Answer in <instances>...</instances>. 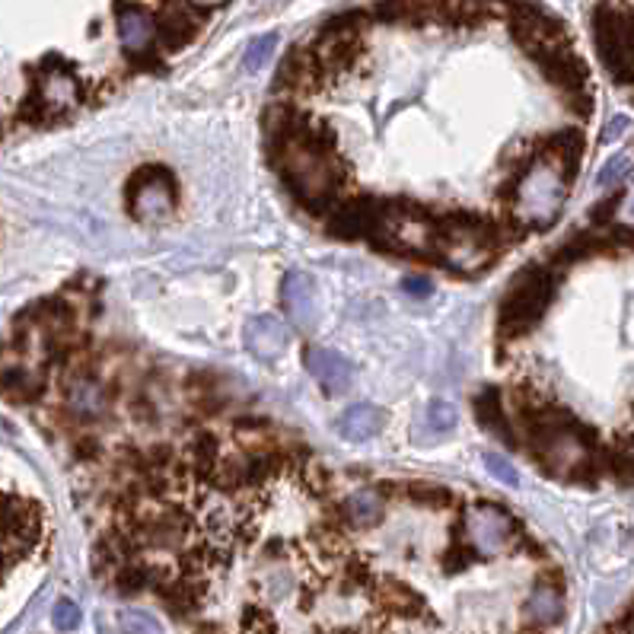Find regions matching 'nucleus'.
Segmentation results:
<instances>
[{
    "label": "nucleus",
    "instance_id": "obj_1",
    "mask_svg": "<svg viewBox=\"0 0 634 634\" xmlns=\"http://www.w3.org/2000/svg\"><path fill=\"white\" fill-rule=\"evenodd\" d=\"M561 281V274L552 271L545 262L526 265L517 271V278L510 281L507 294L501 300L498 313V338L501 341H517L526 332H533L542 322L548 303L555 297V287Z\"/></svg>",
    "mask_w": 634,
    "mask_h": 634
},
{
    "label": "nucleus",
    "instance_id": "obj_2",
    "mask_svg": "<svg viewBox=\"0 0 634 634\" xmlns=\"http://www.w3.org/2000/svg\"><path fill=\"white\" fill-rule=\"evenodd\" d=\"M437 236H440V227H437L434 208L408 201V198H386L380 227L373 230L370 246L380 252L427 255V259H434Z\"/></svg>",
    "mask_w": 634,
    "mask_h": 634
},
{
    "label": "nucleus",
    "instance_id": "obj_3",
    "mask_svg": "<svg viewBox=\"0 0 634 634\" xmlns=\"http://www.w3.org/2000/svg\"><path fill=\"white\" fill-rule=\"evenodd\" d=\"M564 176L552 163H536L529 173L517 182V195H513L510 214L520 220L526 230H545L552 227V220L561 211L564 201Z\"/></svg>",
    "mask_w": 634,
    "mask_h": 634
},
{
    "label": "nucleus",
    "instance_id": "obj_4",
    "mask_svg": "<svg viewBox=\"0 0 634 634\" xmlns=\"http://www.w3.org/2000/svg\"><path fill=\"white\" fill-rule=\"evenodd\" d=\"M179 201V182L160 163H147L128 179L125 185V204L134 220L141 224H163L176 211Z\"/></svg>",
    "mask_w": 634,
    "mask_h": 634
},
{
    "label": "nucleus",
    "instance_id": "obj_5",
    "mask_svg": "<svg viewBox=\"0 0 634 634\" xmlns=\"http://www.w3.org/2000/svg\"><path fill=\"white\" fill-rule=\"evenodd\" d=\"M459 526L478 558L501 555V552H507V545L513 539L523 536L520 520L513 517L510 510H504L501 504H475L466 517L459 520Z\"/></svg>",
    "mask_w": 634,
    "mask_h": 634
},
{
    "label": "nucleus",
    "instance_id": "obj_6",
    "mask_svg": "<svg viewBox=\"0 0 634 634\" xmlns=\"http://www.w3.org/2000/svg\"><path fill=\"white\" fill-rule=\"evenodd\" d=\"M42 507L32 504L20 494L4 498V548H7V568H13L16 558L29 555L42 542Z\"/></svg>",
    "mask_w": 634,
    "mask_h": 634
},
{
    "label": "nucleus",
    "instance_id": "obj_7",
    "mask_svg": "<svg viewBox=\"0 0 634 634\" xmlns=\"http://www.w3.org/2000/svg\"><path fill=\"white\" fill-rule=\"evenodd\" d=\"M383 204H386V198L357 192L341 201L338 208L325 217V230H329V236H335V239H370L373 230L380 227Z\"/></svg>",
    "mask_w": 634,
    "mask_h": 634
},
{
    "label": "nucleus",
    "instance_id": "obj_8",
    "mask_svg": "<svg viewBox=\"0 0 634 634\" xmlns=\"http://www.w3.org/2000/svg\"><path fill=\"white\" fill-rule=\"evenodd\" d=\"M281 306L287 319L297 325L303 335H310L319 322V297L316 281L306 271H287L281 281Z\"/></svg>",
    "mask_w": 634,
    "mask_h": 634
},
{
    "label": "nucleus",
    "instance_id": "obj_9",
    "mask_svg": "<svg viewBox=\"0 0 634 634\" xmlns=\"http://www.w3.org/2000/svg\"><path fill=\"white\" fill-rule=\"evenodd\" d=\"M64 389H67V408L80 421H96L112 405L109 389L102 386V380H96L93 370H67Z\"/></svg>",
    "mask_w": 634,
    "mask_h": 634
},
{
    "label": "nucleus",
    "instance_id": "obj_10",
    "mask_svg": "<svg viewBox=\"0 0 634 634\" xmlns=\"http://www.w3.org/2000/svg\"><path fill=\"white\" fill-rule=\"evenodd\" d=\"M243 338H246V351L252 357H259L262 364L278 361V357L290 345V332H287V325L278 316H255V319H249L246 329H243Z\"/></svg>",
    "mask_w": 634,
    "mask_h": 634
},
{
    "label": "nucleus",
    "instance_id": "obj_11",
    "mask_svg": "<svg viewBox=\"0 0 634 634\" xmlns=\"http://www.w3.org/2000/svg\"><path fill=\"white\" fill-rule=\"evenodd\" d=\"M475 418L478 424L485 427L488 434H494L501 443H507V447H520V434H517V424H513L507 418V399H504V392L501 389H482L475 396Z\"/></svg>",
    "mask_w": 634,
    "mask_h": 634
},
{
    "label": "nucleus",
    "instance_id": "obj_12",
    "mask_svg": "<svg viewBox=\"0 0 634 634\" xmlns=\"http://www.w3.org/2000/svg\"><path fill=\"white\" fill-rule=\"evenodd\" d=\"M373 599L380 603L383 612L396 615V619H424V615H427L424 596L415 593L408 584H402V580H396V577H380V580H376Z\"/></svg>",
    "mask_w": 634,
    "mask_h": 634
},
{
    "label": "nucleus",
    "instance_id": "obj_13",
    "mask_svg": "<svg viewBox=\"0 0 634 634\" xmlns=\"http://www.w3.org/2000/svg\"><path fill=\"white\" fill-rule=\"evenodd\" d=\"M303 361L325 392H345L351 386V364L335 348H306Z\"/></svg>",
    "mask_w": 634,
    "mask_h": 634
},
{
    "label": "nucleus",
    "instance_id": "obj_14",
    "mask_svg": "<svg viewBox=\"0 0 634 634\" xmlns=\"http://www.w3.org/2000/svg\"><path fill=\"white\" fill-rule=\"evenodd\" d=\"M32 93L42 99V106L48 109L51 118H55V112L77 109L80 99H83L80 83H77V77L71 71H67V67H55V71H48V77Z\"/></svg>",
    "mask_w": 634,
    "mask_h": 634
},
{
    "label": "nucleus",
    "instance_id": "obj_15",
    "mask_svg": "<svg viewBox=\"0 0 634 634\" xmlns=\"http://www.w3.org/2000/svg\"><path fill=\"white\" fill-rule=\"evenodd\" d=\"M561 612H564L561 574H542L536 580L533 593H529V599H526V619L536 628H545V625H555L561 619Z\"/></svg>",
    "mask_w": 634,
    "mask_h": 634
},
{
    "label": "nucleus",
    "instance_id": "obj_16",
    "mask_svg": "<svg viewBox=\"0 0 634 634\" xmlns=\"http://www.w3.org/2000/svg\"><path fill=\"white\" fill-rule=\"evenodd\" d=\"M338 513H341V520H345V526H354V529L376 526L383 517L380 488H361V491L348 494V498L338 504Z\"/></svg>",
    "mask_w": 634,
    "mask_h": 634
},
{
    "label": "nucleus",
    "instance_id": "obj_17",
    "mask_svg": "<svg viewBox=\"0 0 634 634\" xmlns=\"http://www.w3.org/2000/svg\"><path fill=\"white\" fill-rule=\"evenodd\" d=\"M380 427H383V411L376 405H370V402H357L338 418V434L345 440H351V443H361V440L376 437V434H380Z\"/></svg>",
    "mask_w": 634,
    "mask_h": 634
},
{
    "label": "nucleus",
    "instance_id": "obj_18",
    "mask_svg": "<svg viewBox=\"0 0 634 634\" xmlns=\"http://www.w3.org/2000/svg\"><path fill=\"white\" fill-rule=\"evenodd\" d=\"M118 39L128 51H144L153 39V20L137 7H118Z\"/></svg>",
    "mask_w": 634,
    "mask_h": 634
},
{
    "label": "nucleus",
    "instance_id": "obj_19",
    "mask_svg": "<svg viewBox=\"0 0 634 634\" xmlns=\"http://www.w3.org/2000/svg\"><path fill=\"white\" fill-rule=\"evenodd\" d=\"M4 389H7L10 402H23V405L36 402V399H42V392H45V376L23 367V364H7Z\"/></svg>",
    "mask_w": 634,
    "mask_h": 634
},
{
    "label": "nucleus",
    "instance_id": "obj_20",
    "mask_svg": "<svg viewBox=\"0 0 634 634\" xmlns=\"http://www.w3.org/2000/svg\"><path fill=\"white\" fill-rule=\"evenodd\" d=\"M399 494H405L408 501H415L421 507H431V510H443V507L459 504L450 488L431 485V482H399Z\"/></svg>",
    "mask_w": 634,
    "mask_h": 634
},
{
    "label": "nucleus",
    "instance_id": "obj_21",
    "mask_svg": "<svg viewBox=\"0 0 634 634\" xmlns=\"http://www.w3.org/2000/svg\"><path fill=\"white\" fill-rule=\"evenodd\" d=\"M112 587L122 593V596H137L150 590V574H147V564L144 561H131V564H122L118 568V574L112 577Z\"/></svg>",
    "mask_w": 634,
    "mask_h": 634
},
{
    "label": "nucleus",
    "instance_id": "obj_22",
    "mask_svg": "<svg viewBox=\"0 0 634 634\" xmlns=\"http://www.w3.org/2000/svg\"><path fill=\"white\" fill-rule=\"evenodd\" d=\"M239 628H243V634H274L278 622H274L271 609H265L262 603H249L243 615H239Z\"/></svg>",
    "mask_w": 634,
    "mask_h": 634
},
{
    "label": "nucleus",
    "instance_id": "obj_23",
    "mask_svg": "<svg viewBox=\"0 0 634 634\" xmlns=\"http://www.w3.org/2000/svg\"><path fill=\"white\" fill-rule=\"evenodd\" d=\"M424 421H427V427H431V434H450L456 427V408L443 399H434L424 411Z\"/></svg>",
    "mask_w": 634,
    "mask_h": 634
},
{
    "label": "nucleus",
    "instance_id": "obj_24",
    "mask_svg": "<svg viewBox=\"0 0 634 634\" xmlns=\"http://www.w3.org/2000/svg\"><path fill=\"white\" fill-rule=\"evenodd\" d=\"M274 51H278V36H262V39H252V45L246 48V58L243 67L246 71H262V67L274 58Z\"/></svg>",
    "mask_w": 634,
    "mask_h": 634
},
{
    "label": "nucleus",
    "instance_id": "obj_25",
    "mask_svg": "<svg viewBox=\"0 0 634 634\" xmlns=\"http://www.w3.org/2000/svg\"><path fill=\"white\" fill-rule=\"evenodd\" d=\"M118 625H122V634H163L160 622L153 615L141 612V609H128L118 615Z\"/></svg>",
    "mask_w": 634,
    "mask_h": 634
},
{
    "label": "nucleus",
    "instance_id": "obj_26",
    "mask_svg": "<svg viewBox=\"0 0 634 634\" xmlns=\"http://www.w3.org/2000/svg\"><path fill=\"white\" fill-rule=\"evenodd\" d=\"M83 619L80 606L74 603V599H58L55 609H51V622H55L58 631H74Z\"/></svg>",
    "mask_w": 634,
    "mask_h": 634
},
{
    "label": "nucleus",
    "instance_id": "obj_27",
    "mask_svg": "<svg viewBox=\"0 0 634 634\" xmlns=\"http://www.w3.org/2000/svg\"><path fill=\"white\" fill-rule=\"evenodd\" d=\"M485 469H488L491 478H498V482L507 485V488H517L520 485L517 469H513L510 462L504 456H498V453H485Z\"/></svg>",
    "mask_w": 634,
    "mask_h": 634
},
{
    "label": "nucleus",
    "instance_id": "obj_28",
    "mask_svg": "<svg viewBox=\"0 0 634 634\" xmlns=\"http://www.w3.org/2000/svg\"><path fill=\"white\" fill-rule=\"evenodd\" d=\"M631 169V157L628 153H619V157H612L603 169H599V176H596V185L599 188H609V185H619L625 179V173Z\"/></svg>",
    "mask_w": 634,
    "mask_h": 634
},
{
    "label": "nucleus",
    "instance_id": "obj_29",
    "mask_svg": "<svg viewBox=\"0 0 634 634\" xmlns=\"http://www.w3.org/2000/svg\"><path fill=\"white\" fill-rule=\"evenodd\" d=\"M262 580H268V596L284 599L290 590H294V574H290L287 568H268V574Z\"/></svg>",
    "mask_w": 634,
    "mask_h": 634
},
{
    "label": "nucleus",
    "instance_id": "obj_30",
    "mask_svg": "<svg viewBox=\"0 0 634 634\" xmlns=\"http://www.w3.org/2000/svg\"><path fill=\"white\" fill-rule=\"evenodd\" d=\"M622 198H625V195H612V198H606V201H599L596 208L590 211V224H593V227H609V220L615 217V208L622 204Z\"/></svg>",
    "mask_w": 634,
    "mask_h": 634
},
{
    "label": "nucleus",
    "instance_id": "obj_31",
    "mask_svg": "<svg viewBox=\"0 0 634 634\" xmlns=\"http://www.w3.org/2000/svg\"><path fill=\"white\" fill-rule=\"evenodd\" d=\"M74 453H77V459H96L102 450H99V440H93V437H80V440H74Z\"/></svg>",
    "mask_w": 634,
    "mask_h": 634
},
{
    "label": "nucleus",
    "instance_id": "obj_32",
    "mask_svg": "<svg viewBox=\"0 0 634 634\" xmlns=\"http://www.w3.org/2000/svg\"><path fill=\"white\" fill-rule=\"evenodd\" d=\"M402 290H405V294H411V297H427V294H431V284H427L424 278H405Z\"/></svg>",
    "mask_w": 634,
    "mask_h": 634
},
{
    "label": "nucleus",
    "instance_id": "obj_33",
    "mask_svg": "<svg viewBox=\"0 0 634 634\" xmlns=\"http://www.w3.org/2000/svg\"><path fill=\"white\" fill-rule=\"evenodd\" d=\"M625 128H628V118H622V115H619V118H612V122L606 125V134H603V141H615V137H619V134H622Z\"/></svg>",
    "mask_w": 634,
    "mask_h": 634
},
{
    "label": "nucleus",
    "instance_id": "obj_34",
    "mask_svg": "<svg viewBox=\"0 0 634 634\" xmlns=\"http://www.w3.org/2000/svg\"><path fill=\"white\" fill-rule=\"evenodd\" d=\"M195 4H201V7H214V4H220V0H195Z\"/></svg>",
    "mask_w": 634,
    "mask_h": 634
}]
</instances>
